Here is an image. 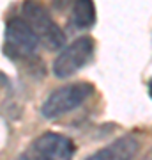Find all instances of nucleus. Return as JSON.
<instances>
[{"mask_svg": "<svg viewBox=\"0 0 152 160\" xmlns=\"http://www.w3.org/2000/svg\"><path fill=\"white\" fill-rule=\"evenodd\" d=\"M23 20L32 29L37 41L48 48V50H57L64 46L66 43V34L62 29L53 22L50 12L39 0H25L23 2Z\"/></svg>", "mask_w": 152, "mask_h": 160, "instance_id": "f257e3e1", "label": "nucleus"}, {"mask_svg": "<svg viewBox=\"0 0 152 160\" xmlns=\"http://www.w3.org/2000/svg\"><path fill=\"white\" fill-rule=\"evenodd\" d=\"M37 46H39V41L23 18L14 16L7 22L4 52L11 59L30 57L37 52Z\"/></svg>", "mask_w": 152, "mask_h": 160, "instance_id": "20e7f679", "label": "nucleus"}, {"mask_svg": "<svg viewBox=\"0 0 152 160\" xmlns=\"http://www.w3.org/2000/svg\"><path fill=\"white\" fill-rule=\"evenodd\" d=\"M138 148H140L138 141L131 135H126L106 148H103L96 155L89 157L87 160H133V157L138 153Z\"/></svg>", "mask_w": 152, "mask_h": 160, "instance_id": "423d86ee", "label": "nucleus"}, {"mask_svg": "<svg viewBox=\"0 0 152 160\" xmlns=\"http://www.w3.org/2000/svg\"><path fill=\"white\" fill-rule=\"evenodd\" d=\"M92 92H94V86L89 82H76V84L58 87L46 98L41 114L48 119H55L58 116L67 114L69 110L78 109L87 98H90Z\"/></svg>", "mask_w": 152, "mask_h": 160, "instance_id": "f03ea898", "label": "nucleus"}, {"mask_svg": "<svg viewBox=\"0 0 152 160\" xmlns=\"http://www.w3.org/2000/svg\"><path fill=\"white\" fill-rule=\"evenodd\" d=\"M18 160H48V158H46V157H43L41 153H37L35 149L30 148V151H27L25 155H21Z\"/></svg>", "mask_w": 152, "mask_h": 160, "instance_id": "6e6552de", "label": "nucleus"}, {"mask_svg": "<svg viewBox=\"0 0 152 160\" xmlns=\"http://www.w3.org/2000/svg\"><path fill=\"white\" fill-rule=\"evenodd\" d=\"M32 149L46 157L48 160H71L74 155L73 141L60 133H44L34 144Z\"/></svg>", "mask_w": 152, "mask_h": 160, "instance_id": "39448f33", "label": "nucleus"}, {"mask_svg": "<svg viewBox=\"0 0 152 160\" xmlns=\"http://www.w3.org/2000/svg\"><path fill=\"white\" fill-rule=\"evenodd\" d=\"M4 82H6V77H2V75H0V86H2Z\"/></svg>", "mask_w": 152, "mask_h": 160, "instance_id": "1a4fd4ad", "label": "nucleus"}, {"mask_svg": "<svg viewBox=\"0 0 152 160\" xmlns=\"http://www.w3.org/2000/svg\"><path fill=\"white\" fill-rule=\"evenodd\" d=\"M96 22V6L92 0H74L73 23L76 29H89Z\"/></svg>", "mask_w": 152, "mask_h": 160, "instance_id": "0eeeda50", "label": "nucleus"}, {"mask_svg": "<svg viewBox=\"0 0 152 160\" xmlns=\"http://www.w3.org/2000/svg\"><path fill=\"white\" fill-rule=\"evenodd\" d=\"M94 55V39L89 36L78 38L64 48L53 61V73L58 78H67L81 69Z\"/></svg>", "mask_w": 152, "mask_h": 160, "instance_id": "7ed1b4c3", "label": "nucleus"}]
</instances>
